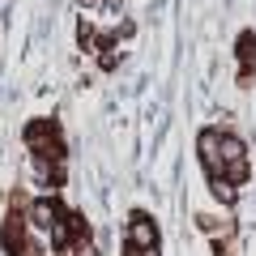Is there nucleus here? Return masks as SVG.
I'll return each mask as SVG.
<instances>
[{
    "instance_id": "nucleus-1",
    "label": "nucleus",
    "mask_w": 256,
    "mask_h": 256,
    "mask_svg": "<svg viewBox=\"0 0 256 256\" xmlns=\"http://www.w3.org/2000/svg\"><path fill=\"white\" fill-rule=\"evenodd\" d=\"M218 154H222V175L226 180H248V154H244V146H239L235 137H222L218 141Z\"/></svg>"
},
{
    "instance_id": "nucleus-2",
    "label": "nucleus",
    "mask_w": 256,
    "mask_h": 256,
    "mask_svg": "<svg viewBox=\"0 0 256 256\" xmlns=\"http://www.w3.org/2000/svg\"><path fill=\"white\" fill-rule=\"evenodd\" d=\"M128 244H132V248H141V252L158 248V226L146 218V214H137V218H132V226H128Z\"/></svg>"
},
{
    "instance_id": "nucleus-3",
    "label": "nucleus",
    "mask_w": 256,
    "mask_h": 256,
    "mask_svg": "<svg viewBox=\"0 0 256 256\" xmlns=\"http://www.w3.org/2000/svg\"><path fill=\"white\" fill-rule=\"evenodd\" d=\"M52 222H56V205L52 201H34V205H30V226L52 230Z\"/></svg>"
},
{
    "instance_id": "nucleus-4",
    "label": "nucleus",
    "mask_w": 256,
    "mask_h": 256,
    "mask_svg": "<svg viewBox=\"0 0 256 256\" xmlns=\"http://www.w3.org/2000/svg\"><path fill=\"white\" fill-rule=\"evenodd\" d=\"M4 248H9V252H22V248H26V230H22V218H9V226H4Z\"/></svg>"
},
{
    "instance_id": "nucleus-5",
    "label": "nucleus",
    "mask_w": 256,
    "mask_h": 256,
    "mask_svg": "<svg viewBox=\"0 0 256 256\" xmlns=\"http://www.w3.org/2000/svg\"><path fill=\"white\" fill-rule=\"evenodd\" d=\"M214 196H218V201H235V180H226V175H214Z\"/></svg>"
},
{
    "instance_id": "nucleus-6",
    "label": "nucleus",
    "mask_w": 256,
    "mask_h": 256,
    "mask_svg": "<svg viewBox=\"0 0 256 256\" xmlns=\"http://www.w3.org/2000/svg\"><path fill=\"white\" fill-rule=\"evenodd\" d=\"M239 60H244V64H252V60H256V38H252V34L239 43Z\"/></svg>"
},
{
    "instance_id": "nucleus-7",
    "label": "nucleus",
    "mask_w": 256,
    "mask_h": 256,
    "mask_svg": "<svg viewBox=\"0 0 256 256\" xmlns=\"http://www.w3.org/2000/svg\"><path fill=\"white\" fill-rule=\"evenodd\" d=\"M73 256H98V252H94V244H77V248H73Z\"/></svg>"
}]
</instances>
